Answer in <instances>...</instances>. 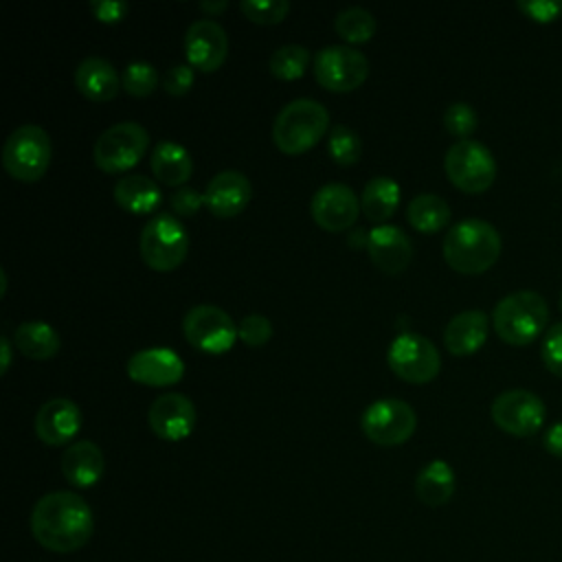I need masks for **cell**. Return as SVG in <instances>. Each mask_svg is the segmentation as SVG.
<instances>
[{"label": "cell", "instance_id": "6da1fadb", "mask_svg": "<svg viewBox=\"0 0 562 562\" xmlns=\"http://www.w3.org/2000/svg\"><path fill=\"white\" fill-rule=\"evenodd\" d=\"M92 529V509L77 492H48L31 509V533L53 553L79 551L88 544Z\"/></svg>", "mask_w": 562, "mask_h": 562}, {"label": "cell", "instance_id": "5b68a950", "mask_svg": "<svg viewBox=\"0 0 562 562\" xmlns=\"http://www.w3.org/2000/svg\"><path fill=\"white\" fill-rule=\"evenodd\" d=\"M140 259L160 272L178 268L189 252V233L173 213L151 215L138 235Z\"/></svg>", "mask_w": 562, "mask_h": 562}, {"label": "cell", "instance_id": "b9f144b4", "mask_svg": "<svg viewBox=\"0 0 562 562\" xmlns=\"http://www.w3.org/2000/svg\"><path fill=\"white\" fill-rule=\"evenodd\" d=\"M542 443H544V450H547L549 454L562 459V419L555 422V424H551V426L547 428Z\"/></svg>", "mask_w": 562, "mask_h": 562}, {"label": "cell", "instance_id": "8fae6325", "mask_svg": "<svg viewBox=\"0 0 562 562\" xmlns=\"http://www.w3.org/2000/svg\"><path fill=\"white\" fill-rule=\"evenodd\" d=\"M391 371L413 384L430 382L441 369V356L435 342L415 331H400L386 351Z\"/></svg>", "mask_w": 562, "mask_h": 562}, {"label": "cell", "instance_id": "44dd1931", "mask_svg": "<svg viewBox=\"0 0 562 562\" xmlns=\"http://www.w3.org/2000/svg\"><path fill=\"white\" fill-rule=\"evenodd\" d=\"M103 450L90 439L72 441L61 454V474L75 487H92L103 476Z\"/></svg>", "mask_w": 562, "mask_h": 562}, {"label": "cell", "instance_id": "277c9868", "mask_svg": "<svg viewBox=\"0 0 562 562\" xmlns=\"http://www.w3.org/2000/svg\"><path fill=\"white\" fill-rule=\"evenodd\" d=\"M329 127L327 108L312 97L288 101L272 121V140L285 154L310 149Z\"/></svg>", "mask_w": 562, "mask_h": 562}, {"label": "cell", "instance_id": "30bf717a", "mask_svg": "<svg viewBox=\"0 0 562 562\" xmlns=\"http://www.w3.org/2000/svg\"><path fill=\"white\" fill-rule=\"evenodd\" d=\"M182 331L189 345L204 353H224L239 338L233 316L213 303L189 307L182 316Z\"/></svg>", "mask_w": 562, "mask_h": 562}, {"label": "cell", "instance_id": "e575fe53", "mask_svg": "<svg viewBox=\"0 0 562 562\" xmlns=\"http://www.w3.org/2000/svg\"><path fill=\"white\" fill-rule=\"evenodd\" d=\"M239 9L257 24H277L290 11V0H241Z\"/></svg>", "mask_w": 562, "mask_h": 562}, {"label": "cell", "instance_id": "d4e9b609", "mask_svg": "<svg viewBox=\"0 0 562 562\" xmlns=\"http://www.w3.org/2000/svg\"><path fill=\"white\" fill-rule=\"evenodd\" d=\"M114 200L130 213H151L160 204L162 191L154 178L130 171L114 182Z\"/></svg>", "mask_w": 562, "mask_h": 562}, {"label": "cell", "instance_id": "e0dca14e", "mask_svg": "<svg viewBox=\"0 0 562 562\" xmlns=\"http://www.w3.org/2000/svg\"><path fill=\"white\" fill-rule=\"evenodd\" d=\"M125 371L132 380L147 386H169L182 380L184 362L169 347H145L127 358Z\"/></svg>", "mask_w": 562, "mask_h": 562}, {"label": "cell", "instance_id": "4fadbf2b", "mask_svg": "<svg viewBox=\"0 0 562 562\" xmlns=\"http://www.w3.org/2000/svg\"><path fill=\"white\" fill-rule=\"evenodd\" d=\"M490 415L501 430L514 437H531L542 428L547 406L533 391L507 389L492 400Z\"/></svg>", "mask_w": 562, "mask_h": 562}, {"label": "cell", "instance_id": "9a60e30c", "mask_svg": "<svg viewBox=\"0 0 562 562\" xmlns=\"http://www.w3.org/2000/svg\"><path fill=\"white\" fill-rule=\"evenodd\" d=\"M195 419L198 413L193 402L178 391L160 393L147 411L149 428L165 441H180L189 437L195 428Z\"/></svg>", "mask_w": 562, "mask_h": 562}, {"label": "cell", "instance_id": "52a82bcc", "mask_svg": "<svg viewBox=\"0 0 562 562\" xmlns=\"http://www.w3.org/2000/svg\"><path fill=\"white\" fill-rule=\"evenodd\" d=\"M443 169L450 182L465 193H481L496 178L494 154L476 138L454 140L443 156Z\"/></svg>", "mask_w": 562, "mask_h": 562}, {"label": "cell", "instance_id": "60d3db41", "mask_svg": "<svg viewBox=\"0 0 562 562\" xmlns=\"http://www.w3.org/2000/svg\"><path fill=\"white\" fill-rule=\"evenodd\" d=\"M88 7L101 22H119L125 18L130 9L125 0H90Z\"/></svg>", "mask_w": 562, "mask_h": 562}, {"label": "cell", "instance_id": "3957f363", "mask_svg": "<svg viewBox=\"0 0 562 562\" xmlns=\"http://www.w3.org/2000/svg\"><path fill=\"white\" fill-rule=\"evenodd\" d=\"M549 305L540 292L516 290L503 296L492 312V325L507 345H529L544 334Z\"/></svg>", "mask_w": 562, "mask_h": 562}, {"label": "cell", "instance_id": "2e32d148", "mask_svg": "<svg viewBox=\"0 0 562 562\" xmlns=\"http://www.w3.org/2000/svg\"><path fill=\"white\" fill-rule=\"evenodd\" d=\"M184 53L193 68L213 72L228 55V35L213 18L193 20L184 31Z\"/></svg>", "mask_w": 562, "mask_h": 562}, {"label": "cell", "instance_id": "7bdbcfd3", "mask_svg": "<svg viewBox=\"0 0 562 562\" xmlns=\"http://www.w3.org/2000/svg\"><path fill=\"white\" fill-rule=\"evenodd\" d=\"M11 351H13V347H11L9 334H2V336H0V358H2V362H0V373H2V375H4V373L9 371V367H11Z\"/></svg>", "mask_w": 562, "mask_h": 562}, {"label": "cell", "instance_id": "4dcf8cb0", "mask_svg": "<svg viewBox=\"0 0 562 562\" xmlns=\"http://www.w3.org/2000/svg\"><path fill=\"white\" fill-rule=\"evenodd\" d=\"M310 64V50L303 44H281L270 53L268 68L279 79H296Z\"/></svg>", "mask_w": 562, "mask_h": 562}, {"label": "cell", "instance_id": "ee69618b", "mask_svg": "<svg viewBox=\"0 0 562 562\" xmlns=\"http://www.w3.org/2000/svg\"><path fill=\"white\" fill-rule=\"evenodd\" d=\"M198 7L202 9V11H206V13H222L226 7H228V2L226 0H200L198 2Z\"/></svg>", "mask_w": 562, "mask_h": 562}, {"label": "cell", "instance_id": "f35d334b", "mask_svg": "<svg viewBox=\"0 0 562 562\" xmlns=\"http://www.w3.org/2000/svg\"><path fill=\"white\" fill-rule=\"evenodd\" d=\"M193 79H195V75H193V66L191 64H173V66H169L165 70L160 83H162V88L169 94L180 97V94L189 92V88L193 86Z\"/></svg>", "mask_w": 562, "mask_h": 562}, {"label": "cell", "instance_id": "ba28073f", "mask_svg": "<svg viewBox=\"0 0 562 562\" xmlns=\"http://www.w3.org/2000/svg\"><path fill=\"white\" fill-rule=\"evenodd\" d=\"M149 145V132L138 121H119L105 127L92 147V158L99 169L121 173L134 167Z\"/></svg>", "mask_w": 562, "mask_h": 562}, {"label": "cell", "instance_id": "ffe728a7", "mask_svg": "<svg viewBox=\"0 0 562 562\" xmlns=\"http://www.w3.org/2000/svg\"><path fill=\"white\" fill-rule=\"evenodd\" d=\"M364 246L371 261L389 274L404 270L413 257L411 237L397 224H378L369 231Z\"/></svg>", "mask_w": 562, "mask_h": 562}, {"label": "cell", "instance_id": "5bb4252c", "mask_svg": "<svg viewBox=\"0 0 562 562\" xmlns=\"http://www.w3.org/2000/svg\"><path fill=\"white\" fill-rule=\"evenodd\" d=\"M362 211L360 198L345 182H327L316 189L310 202V213L314 222L325 231H345Z\"/></svg>", "mask_w": 562, "mask_h": 562}, {"label": "cell", "instance_id": "9c48e42d", "mask_svg": "<svg viewBox=\"0 0 562 562\" xmlns=\"http://www.w3.org/2000/svg\"><path fill=\"white\" fill-rule=\"evenodd\" d=\"M362 432L378 446H397L411 439L417 428L415 408L400 397L373 400L360 417Z\"/></svg>", "mask_w": 562, "mask_h": 562}, {"label": "cell", "instance_id": "4316f807", "mask_svg": "<svg viewBox=\"0 0 562 562\" xmlns=\"http://www.w3.org/2000/svg\"><path fill=\"white\" fill-rule=\"evenodd\" d=\"M400 193H402V189H400V182L395 178H391V176H373L371 180L364 182L362 193H360L362 213L371 222L382 224L400 206Z\"/></svg>", "mask_w": 562, "mask_h": 562}, {"label": "cell", "instance_id": "8d00e7d4", "mask_svg": "<svg viewBox=\"0 0 562 562\" xmlns=\"http://www.w3.org/2000/svg\"><path fill=\"white\" fill-rule=\"evenodd\" d=\"M540 358L553 375L562 378V321L553 323L547 329L542 345H540Z\"/></svg>", "mask_w": 562, "mask_h": 562}, {"label": "cell", "instance_id": "d6986e66", "mask_svg": "<svg viewBox=\"0 0 562 562\" xmlns=\"http://www.w3.org/2000/svg\"><path fill=\"white\" fill-rule=\"evenodd\" d=\"M250 195V180L239 169H222L204 187V204L217 217L237 215L239 211H244Z\"/></svg>", "mask_w": 562, "mask_h": 562}, {"label": "cell", "instance_id": "ac0fdd59", "mask_svg": "<svg viewBox=\"0 0 562 562\" xmlns=\"http://www.w3.org/2000/svg\"><path fill=\"white\" fill-rule=\"evenodd\" d=\"M81 408L70 397L46 400L33 419V428L40 441L46 446L68 443L81 428Z\"/></svg>", "mask_w": 562, "mask_h": 562}, {"label": "cell", "instance_id": "ab89813d", "mask_svg": "<svg viewBox=\"0 0 562 562\" xmlns=\"http://www.w3.org/2000/svg\"><path fill=\"white\" fill-rule=\"evenodd\" d=\"M169 204H171V209L176 211V215H182V217L195 215V213L200 211V206L204 204V191H198L195 187L182 184V187H178V189L171 193Z\"/></svg>", "mask_w": 562, "mask_h": 562}, {"label": "cell", "instance_id": "7c38bea8", "mask_svg": "<svg viewBox=\"0 0 562 562\" xmlns=\"http://www.w3.org/2000/svg\"><path fill=\"white\" fill-rule=\"evenodd\" d=\"M314 77L327 90H356L369 77V59L349 44H327L316 50Z\"/></svg>", "mask_w": 562, "mask_h": 562}, {"label": "cell", "instance_id": "484cf974", "mask_svg": "<svg viewBox=\"0 0 562 562\" xmlns=\"http://www.w3.org/2000/svg\"><path fill=\"white\" fill-rule=\"evenodd\" d=\"M457 487L454 470L443 459L428 461L415 476V494L428 507L446 505Z\"/></svg>", "mask_w": 562, "mask_h": 562}, {"label": "cell", "instance_id": "74e56055", "mask_svg": "<svg viewBox=\"0 0 562 562\" xmlns=\"http://www.w3.org/2000/svg\"><path fill=\"white\" fill-rule=\"evenodd\" d=\"M516 9L536 22H553L562 15V0H518Z\"/></svg>", "mask_w": 562, "mask_h": 562}, {"label": "cell", "instance_id": "603a6c76", "mask_svg": "<svg viewBox=\"0 0 562 562\" xmlns=\"http://www.w3.org/2000/svg\"><path fill=\"white\" fill-rule=\"evenodd\" d=\"M490 318L483 310H463L454 314L443 329V345L454 356L479 351L487 338Z\"/></svg>", "mask_w": 562, "mask_h": 562}, {"label": "cell", "instance_id": "d6a6232c", "mask_svg": "<svg viewBox=\"0 0 562 562\" xmlns=\"http://www.w3.org/2000/svg\"><path fill=\"white\" fill-rule=\"evenodd\" d=\"M123 90L134 97H147L158 86V70L145 59H134L123 68Z\"/></svg>", "mask_w": 562, "mask_h": 562}, {"label": "cell", "instance_id": "f546056e", "mask_svg": "<svg viewBox=\"0 0 562 562\" xmlns=\"http://www.w3.org/2000/svg\"><path fill=\"white\" fill-rule=\"evenodd\" d=\"M334 29L342 40H347L351 44H360V42H367V40L373 37L375 18L367 7L351 4V7H345L336 13Z\"/></svg>", "mask_w": 562, "mask_h": 562}, {"label": "cell", "instance_id": "cb8c5ba5", "mask_svg": "<svg viewBox=\"0 0 562 562\" xmlns=\"http://www.w3.org/2000/svg\"><path fill=\"white\" fill-rule=\"evenodd\" d=\"M151 171L154 176L169 187H182L193 173L191 151L171 138H162L151 149Z\"/></svg>", "mask_w": 562, "mask_h": 562}, {"label": "cell", "instance_id": "8992f818", "mask_svg": "<svg viewBox=\"0 0 562 562\" xmlns=\"http://www.w3.org/2000/svg\"><path fill=\"white\" fill-rule=\"evenodd\" d=\"M53 143L48 132L37 123H22L9 132L2 145L4 169L24 182H35L50 165Z\"/></svg>", "mask_w": 562, "mask_h": 562}, {"label": "cell", "instance_id": "d590c367", "mask_svg": "<svg viewBox=\"0 0 562 562\" xmlns=\"http://www.w3.org/2000/svg\"><path fill=\"white\" fill-rule=\"evenodd\" d=\"M237 336L250 345V347H259L263 342H268L272 338V323L268 316L252 312L246 314L239 323H237Z\"/></svg>", "mask_w": 562, "mask_h": 562}, {"label": "cell", "instance_id": "f6af8a7d", "mask_svg": "<svg viewBox=\"0 0 562 562\" xmlns=\"http://www.w3.org/2000/svg\"><path fill=\"white\" fill-rule=\"evenodd\" d=\"M558 305H560V312H562V292H560V299H558Z\"/></svg>", "mask_w": 562, "mask_h": 562}, {"label": "cell", "instance_id": "83f0119b", "mask_svg": "<svg viewBox=\"0 0 562 562\" xmlns=\"http://www.w3.org/2000/svg\"><path fill=\"white\" fill-rule=\"evenodd\" d=\"M13 345L20 353L35 360L53 358L59 347V334L57 329L46 321H22L13 331Z\"/></svg>", "mask_w": 562, "mask_h": 562}, {"label": "cell", "instance_id": "7402d4cb", "mask_svg": "<svg viewBox=\"0 0 562 562\" xmlns=\"http://www.w3.org/2000/svg\"><path fill=\"white\" fill-rule=\"evenodd\" d=\"M75 86L92 101H108L116 97L123 81L112 61L101 55H88L75 68Z\"/></svg>", "mask_w": 562, "mask_h": 562}, {"label": "cell", "instance_id": "1f68e13d", "mask_svg": "<svg viewBox=\"0 0 562 562\" xmlns=\"http://www.w3.org/2000/svg\"><path fill=\"white\" fill-rule=\"evenodd\" d=\"M327 149H329V156L338 165H353V162H358V158L362 154V140H360L356 130H351L342 123H336L329 130Z\"/></svg>", "mask_w": 562, "mask_h": 562}, {"label": "cell", "instance_id": "836d02e7", "mask_svg": "<svg viewBox=\"0 0 562 562\" xmlns=\"http://www.w3.org/2000/svg\"><path fill=\"white\" fill-rule=\"evenodd\" d=\"M443 125L452 136H457L461 140V138H470V134L476 130L479 116L470 103L452 101L443 110Z\"/></svg>", "mask_w": 562, "mask_h": 562}, {"label": "cell", "instance_id": "7a4b0ae2", "mask_svg": "<svg viewBox=\"0 0 562 562\" xmlns=\"http://www.w3.org/2000/svg\"><path fill=\"white\" fill-rule=\"evenodd\" d=\"M503 241L496 226L481 217H465L452 224L443 237V259L463 274H479L492 268Z\"/></svg>", "mask_w": 562, "mask_h": 562}, {"label": "cell", "instance_id": "f1b7e54d", "mask_svg": "<svg viewBox=\"0 0 562 562\" xmlns=\"http://www.w3.org/2000/svg\"><path fill=\"white\" fill-rule=\"evenodd\" d=\"M406 217L422 233H437L450 222V204L437 193H417L406 204Z\"/></svg>", "mask_w": 562, "mask_h": 562}]
</instances>
